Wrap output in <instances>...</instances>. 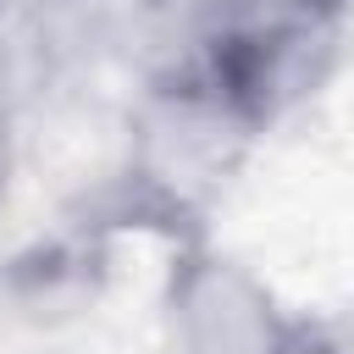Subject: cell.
Instances as JSON below:
<instances>
[{"mask_svg":"<svg viewBox=\"0 0 354 354\" xmlns=\"http://www.w3.org/2000/svg\"><path fill=\"white\" fill-rule=\"evenodd\" d=\"M260 144L266 127L254 122V111L194 50H177L144 72L138 94L122 111L111 210L116 221L149 227L166 243L194 238Z\"/></svg>","mask_w":354,"mask_h":354,"instance_id":"obj_1","label":"cell"},{"mask_svg":"<svg viewBox=\"0 0 354 354\" xmlns=\"http://www.w3.org/2000/svg\"><path fill=\"white\" fill-rule=\"evenodd\" d=\"M155 354H332V337L210 232L166 243Z\"/></svg>","mask_w":354,"mask_h":354,"instance_id":"obj_2","label":"cell"},{"mask_svg":"<svg viewBox=\"0 0 354 354\" xmlns=\"http://www.w3.org/2000/svg\"><path fill=\"white\" fill-rule=\"evenodd\" d=\"M6 177H11V122L0 111V194H6Z\"/></svg>","mask_w":354,"mask_h":354,"instance_id":"obj_3","label":"cell"},{"mask_svg":"<svg viewBox=\"0 0 354 354\" xmlns=\"http://www.w3.org/2000/svg\"><path fill=\"white\" fill-rule=\"evenodd\" d=\"M315 6H337V11H354V0H315Z\"/></svg>","mask_w":354,"mask_h":354,"instance_id":"obj_4","label":"cell"}]
</instances>
